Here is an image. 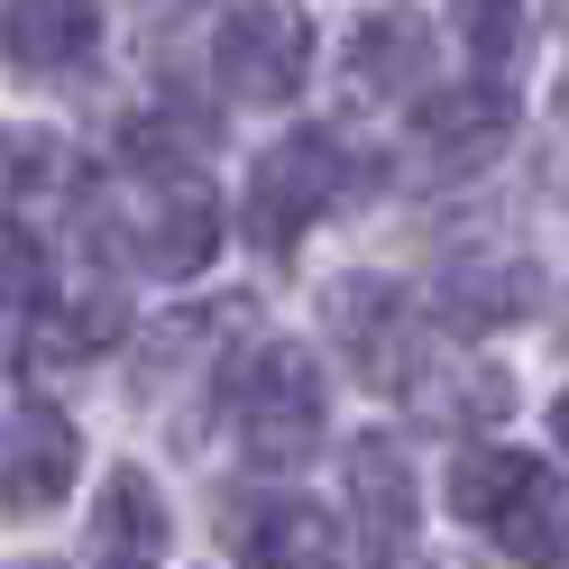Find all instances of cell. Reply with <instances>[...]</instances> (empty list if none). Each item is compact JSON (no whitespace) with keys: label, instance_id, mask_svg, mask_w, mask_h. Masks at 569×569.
I'll return each mask as SVG.
<instances>
[{"label":"cell","instance_id":"obj_9","mask_svg":"<svg viewBox=\"0 0 569 569\" xmlns=\"http://www.w3.org/2000/svg\"><path fill=\"white\" fill-rule=\"evenodd\" d=\"M432 19L422 10H368L359 28H349V83L377 92V101H396V92H432Z\"/></svg>","mask_w":569,"mask_h":569},{"label":"cell","instance_id":"obj_2","mask_svg":"<svg viewBox=\"0 0 569 569\" xmlns=\"http://www.w3.org/2000/svg\"><path fill=\"white\" fill-rule=\"evenodd\" d=\"M349 193V148L331 129H295L248 166V202H239V230L258 258H295V239L322 221V211Z\"/></svg>","mask_w":569,"mask_h":569},{"label":"cell","instance_id":"obj_13","mask_svg":"<svg viewBox=\"0 0 569 569\" xmlns=\"http://www.w3.org/2000/svg\"><path fill=\"white\" fill-rule=\"evenodd\" d=\"M211 248H221V202H211L202 174H184V184L157 193L148 239H138V267H148V276H202Z\"/></svg>","mask_w":569,"mask_h":569},{"label":"cell","instance_id":"obj_12","mask_svg":"<svg viewBox=\"0 0 569 569\" xmlns=\"http://www.w3.org/2000/svg\"><path fill=\"white\" fill-rule=\"evenodd\" d=\"M551 469L542 459H523V450H496V441H469L450 459V478H441V496H450V515L459 523H478V532H506L515 523V506L532 487H542Z\"/></svg>","mask_w":569,"mask_h":569},{"label":"cell","instance_id":"obj_20","mask_svg":"<svg viewBox=\"0 0 569 569\" xmlns=\"http://www.w3.org/2000/svg\"><path fill=\"white\" fill-rule=\"evenodd\" d=\"M101 569H148V560H101Z\"/></svg>","mask_w":569,"mask_h":569},{"label":"cell","instance_id":"obj_21","mask_svg":"<svg viewBox=\"0 0 569 569\" xmlns=\"http://www.w3.org/2000/svg\"><path fill=\"white\" fill-rule=\"evenodd\" d=\"M19 569H56V560H19Z\"/></svg>","mask_w":569,"mask_h":569},{"label":"cell","instance_id":"obj_10","mask_svg":"<svg viewBox=\"0 0 569 569\" xmlns=\"http://www.w3.org/2000/svg\"><path fill=\"white\" fill-rule=\"evenodd\" d=\"M101 47V0H0V56L19 74H64Z\"/></svg>","mask_w":569,"mask_h":569},{"label":"cell","instance_id":"obj_14","mask_svg":"<svg viewBox=\"0 0 569 569\" xmlns=\"http://www.w3.org/2000/svg\"><path fill=\"white\" fill-rule=\"evenodd\" d=\"M92 523H101V551H111V560H148V569H157L166 532H174V523H166V496L148 487V469H111Z\"/></svg>","mask_w":569,"mask_h":569},{"label":"cell","instance_id":"obj_3","mask_svg":"<svg viewBox=\"0 0 569 569\" xmlns=\"http://www.w3.org/2000/svg\"><path fill=\"white\" fill-rule=\"evenodd\" d=\"M303 74H312L303 10H284V0H239V10H221V28H211V83L230 101L276 111V101L303 92Z\"/></svg>","mask_w":569,"mask_h":569},{"label":"cell","instance_id":"obj_16","mask_svg":"<svg viewBox=\"0 0 569 569\" xmlns=\"http://www.w3.org/2000/svg\"><path fill=\"white\" fill-rule=\"evenodd\" d=\"M120 331H129V303H120V295H101V284H92V295H74V303H56V312H38V340L56 349V359L111 349Z\"/></svg>","mask_w":569,"mask_h":569},{"label":"cell","instance_id":"obj_17","mask_svg":"<svg viewBox=\"0 0 569 569\" xmlns=\"http://www.w3.org/2000/svg\"><path fill=\"white\" fill-rule=\"evenodd\" d=\"M450 19H459V47H469L487 74L515 56V38H523V0H450Z\"/></svg>","mask_w":569,"mask_h":569},{"label":"cell","instance_id":"obj_6","mask_svg":"<svg viewBox=\"0 0 569 569\" xmlns=\"http://www.w3.org/2000/svg\"><path fill=\"white\" fill-rule=\"evenodd\" d=\"M74 469H83V441L74 422H64V405H38L28 396L10 413V432H0V515H47L74 496Z\"/></svg>","mask_w":569,"mask_h":569},{"label":"cell","instance_id":"obj_18","mask_svg":"<svg viewBox=\"0 0 569 569\" xmlns=\"http://www.w3.org/2000/svg\"><path fill=\"white\" fill-rule=\"evenodd\" d=\"M551 441H560V450H569V396H560V405H551Z\"/></svg>","mask_w":569,"mask_h":569},{"label":"cell","instance_id":"obj_1","mask_svg":"<svg viewBox=\"0 0 569 569\" xmlns=\"http://www.w3.org/2000/svg\"><path fill=\"white\" fill-rule=\"evenodd\" d=\"M230 432L258 469H303L331 432V396L303 340H258L230 368Z\"/></svg>","mask_w":569,"mask_h":569},{"label":"cell","instance_id":"obj_15","mask_svg":"<svg viewBox=\"0 0 569 569\" xmlns=\"http://www.w3.org/2000/svg\"><path fill=\"white\" fill-rule=\"evenodd\" d=\"M496 551L523 560V569H560V560H569V487H560V478H542V487H532L523 506H515V523L496 532Z\"/></svg>","mask_w":569,"mask_h":569},{"label":"cell","instance_id":"obj_8","mask_svg":"<svg viewBox=\"0 0 569 569\" xmlns=\"http://www.w3.org/2000/svg\"><path fill=\"white\" fill-rule=\"evenodd\" d=\"M230 551L239 569H340V532L303 496H258V506H230Z\"/></svg>","mask_w":569,"mask_h":569},{"label":"cell","instance_id":"obj_5","mask_svg":"<svg viewBox=\"0 0 569 569\" xmlns=\"http://www.w3.org/2000/svg\"><path fill=\"white\" fill-rule=\"evenodd\" d=\"M340 487H349L359 569H405V551H413V515H422L405 441H396V432H359V441H349V459H340Z\"/></svg>","mask_w":569,"mask_h":569},{"label":"cell","instance_id":"obj_4","mask_svg":"<svg viewBox=\"0 0 569 569\" xmlns=\"http://www.w3.org/2000/svg\"><path fill=\"white\" fill-rule=\"evenodd\" d=\"M331 349L349 359L359 386H386L405 396L422 377V322H413V295L396 276H340L331 284Z\"/></svg>","mask_w":569,"mask_h":569},{"label":"cell","instance_id":"obj_11","mask_svg":"<svg viewBox=\"0 0 569 569\" xmlns=\"http://www.w3.org/2000/svg\"><path fill=\"white\" fill-rule=\"evenodd\" d=\"M542 303V276L523 258H450L441 267V322L450 331H506Z\"/></svg>","mask_w":569,"mask_h":569},{"label":"cell","instance_id":"obj_7","mask_svg":"<svg viewBox=\"0 0 569 569\" xmlns=\"http://www.w3.org/2000/svg\"><path fill=\"white\" fill-rule=\"evenodd\" d=\"M515 120H523V101L496 83V74L487 83H450V92H422L413 101V148L432 157L441 174H478L515 138Z\"/></svg>","mask_w":569,"mask_h":569},{"label":"cell","instance_id":"obj_19","mask_svg":"<svg viewBox=\"0 0 569 569\" xmlns=\"http://www.w3.org/2000/svg\"><path fill=\"white\" fill-rule=\"evenodd\" d=\"M551 340H560V349H569V295H560V322H551Z\"/></svg>","mask_w":569,"mask_h":569}]
</instances>
